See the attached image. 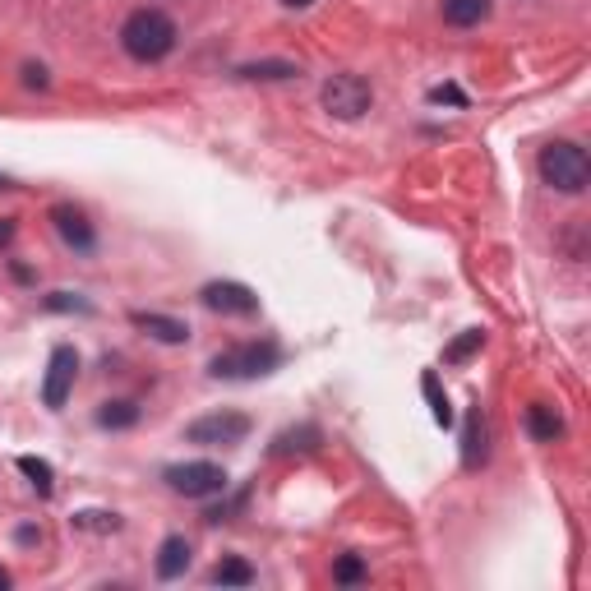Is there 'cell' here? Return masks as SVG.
Returning <instances> with one entry per match:
<instances>
[{"label": "cell", "instance_id": "cell-21", "mask_svg": "<svg viewBox=\"0 0 591 591\" xmlns=\"http://www.w3.org/2000/svg\"><path fill=\"white\" fill-rule=\"evenodd\" d=\"M333 582H342V587H351V582H365V559L361 555H342L338 564H333Z\"/></svg>", "mask_w": 591, "mask_h": 591}, {"label": "cell", "instance_id": "cell-2", "mask_svg": "<svg viewBox=\"0 0 591 591\" xmlns=\"http://www.w3.org/2000/svg\"><path fill=\"white\" fill-rule=\"evenodd\" d=\"M536 171H541V181L550 185V190L582 194L587 190V181H591V157H587V148L573 144V139H555V144L541 148Z\"/></svg>", "mask_w": 591, "mask_h": 591}, {"label": "cell", "instance_id": "cell-18", "mask_svg": "<svg viewBox=\"0 0 591 591\" xmlns=\"http://www.w3.org/2000/svg\"><path fill=\"white\" fill-rule=\"evenodd\" d=\"M241 79H291V74H301V65L291 61H259V65H241Z\"/></svg>", "mask_w": 591, "mask_h": 591}, {"label": "cell", "instance_id": "cell-17", "mask_svg": "<svg viewBox=\"0 0 591 591\" xmlns=\"http://www.w3.org/2000/svg\"><path fill=\"white\" fill-rule=\"evenodd\" d=\"M213 582H218V587H250L254 568L245 564V559H222V564L213 568Z\"/></svg>", "mask_w": 591, "mask_h": 591}, {"label": "cell", "instance_id": "cell-16", "mask_svg": "<svg viewBox=\"0 0 591 591\" xmlns=\"http://www.w3.org/2000/svg\"><path fill=\"white\" fill-rule=\"evenodd\" d=\"M19 471H24L28 481H33L37 495H51V485H56V471H51L47 458H33V453H24V458H19Z\"/></svg>", "mask_w": 591, "mask_h": 591}, {"label": "cell", "instance_id": "cell-22", "mask_svg": "<svg viewBox=\"0 0 591 591\" xmlns=\"http://www.w3.org/2000/svg\"><path fill=\"white\" fill-rule=\"evenodd\" d=\"M74 527H84V531H121V518H116V513H74Z\"/></svg>", "mask_w": 591, "mask_h": 591}, {"label": "cell", "instance_id": "cell-9", "mask_svg": "<svg viewBox=\"0 0 591 591\" xmlns=\"http://www.w3.org/2000/svg\"><path fill=\"white\" fill-rule=\"evenodd\" d=\"M485 458H490V430H485L481 407H471L467 430H462V467L476 471V467H485Z\"/></svg>", "mask_w": 591, "mask_h": 591}, {"label": "cell", "instance_id": "cell-7", "mask_svg": "<svg viewBox=\"0 0 591 591\" xmlns=\"http://www.w3.org/2000/svg\"><path fill=\"white\" fill-rule=\"evenodd\" d=\"M74 374H79V351L74 347H56L47 361V384H42V402H47L51 411H61L65 398H70L74 388Z\"/></svg>", "mask_w": 591, "mask_h": 591}, {"label": "cell", "instance_id": "cell-27", "mask_svg": "<svg viewBox=\"0 0 591 591\" xmlns=\"http://www.w3.org/2000/svg\"><path fill=\"white\" fill-rule=\"evenodd\" d=\"M33 541H42V531H33V527L19 531V545H33Z\"/></svg>", "mask_w": 591, "mask_h": 591}, {"label": "cell", "instance_id": "cell-23", "mask_svg": "<svg viewBox=\"0 0 591 591\" xmlns=\"http://www.w3.org/2000/svg\"><path fill=\"white\" fill-rule=\"evenodd\" d=\"M47 310H88V305L74 301L70 291H56V296H47Z\"/></svg>", "mask_w": 591, "mask_h": 591}, {"label": "cell", "instance_id": "cell-13", "mask_svg": "<svg viewBox=\"0 0 591 591\" xmlns=\"http://www.w3.org/2000/svg\"><path fill=\"white\" fill-rule=\"evenodd\" d=\"M527 430L536 444H555L559 435H564V421H559L555 407H545V402H531L527 407Z\"/></svg>", "mask_w": 591, "mask_h": 591}, {"label": "cell", "instance_id": "cell-12", "mask_svg": "<svg viewBox=\"0 0 591 591\" xmlns=\"http://www.w3.org/2000/svg\"><path fill=\"white\" fill-rule=\"evenodd\" d=\"M185 568H190V541L185 536H167L162 550H157V578H181Z\"/></svg>", "mask_w": 591, "mask_h": 591}, {"label": "cell", "instance_id": "cell-24", "mask_svg": "<svg viewBox=\"0 0 591 591\" xmlns=\"http://www.w3.org/2000/svg\"><path fill=\"white\" fill-rule=\"evenodd\" d=\"M24 84H28V88H47V70H42V65H28V70H24Z\"/></svg>", "mask_w": 591, "mask_h": 591}, {"label": "cell", "instance_id": "cell-4", "mask_svg": "<svg viewBox=\"0 0 591 591\" xmlns=\"http://www.w3.org/2000/svg\"><path fill=\"white\" fill-rule=\"evenodd\" d=\"M250 435V416L241 411H213V416H199L194 425H185V439L204 448H231Z\"/></svg>", "mask_w": 591, "mask_h": 591}, {"label": "cell", "instance_id": "cell-11", "mask_svg": "<svg viewBox=\"0 0 591 591\" xmlns=\"http://www.w3.org/2000/svg\"><path fill=\"white\" fill-rule=\"evenodd\" d=\"M51 218H56V231H61V236H65V245H74V250H84V254L97 245L93 227H88V218H84V213H79V208L61 204V208H56V213H51Z\"/></svg>", "mask_w": 591, "mask_h": 591}, {"label": "cell", "instance_id": "cell-29", "mask_svg": "<svg viewBox=\"0 0 591 591\" xmlns=\"http://www.w3.org/2000/svg\"><path fill=\"white\" fill-rule=\"evenodd\" d=\"M5 587H10V573H5V568H0V591H5Z\"/></svg>", "mask_w": 591, "mask_h": 591}, {"label": "cell", "instance_id": "cell-5", "mask_svg": "<svg viewBox=\"0 0 591 591\" xmlns=\"http://www.w3.org/2000/svg\"><path fill=\"white\" fill-rule=\"evenodd\" d=\"M167 485L185 499H208L227 490V471L218 462H176V467H167Z\"/></svg>", "mask_w": 591, "mask_h": 591}, {"label": "cell", "instance_id": "cell-20", "mask_svg": "<svg viewBox=\"0 0 591 591\" xmlns=\"http://www.w3.org/2000/svg\"><path fill=\"white\" fill-rule=\"evenodd\" d=\"M481 347H485V333H481V328H467V333H462V338L444 351V361H448V365H458V361H467L471 351H481Z\"/></svg>", "mask_w": 591, "mask_h": 591}, {"label": "cell", "instance_id": "cell-28", "mask_svg": "<svg viewBox=\"0 0 591 591\" xmlns=\"http://www.w3.org/2000/svg\"><path fill=\"white\" fill-rule=\"evenodd\" d=\"M291 10H305V5H314V0H287Z\"/></svg>", "mask_w": 591, "mask_h": 591}, {"label": "cell", "instance_id": "cell-10", "mask_svg": "<svg viewBox=\"0 0 591 591\" xmlns=\"http://www.w3.org/2000/svg\"><path fill=\"white\" fill-rule=\"evenodd\" d=\"M130 324H134V328H144L148 338L167 342V347H176V342H185V338H190V324H185V319H171V314H148V310H134V314H130Z\"/></svg>", "mask_w": 591, "mask_h": 591}, {"label": "cell", "instance_id": "cell-15", "mask_svg": "<svg viewBox=\"0 0 591 591\" xmlns=\"http://www.w3.org/2000/svg\"><path fill=\"white\" fill-rule=\"evenodd\" d=\"M134 421H139V402H130V398L102 402V411H97V425H102V430H130Z\"/></svg>", "mask_w": 591, "mask_h": 591}, {"label": "cell", "instance_id": "cell-1", "mask_svg": "<svg viewBox=\"0 0 591 591\" xmlns=\"http://www.w3.org/2000/svg\"><path fill=\"white\" fill-rule=\"evenodd\" d=\"M121 47H125V56H134V61H144V65L162 61V56L176 51V19L167 10H153V5L134 10L121 28Z\"/></svg>", "mask_w": 591, "mask_h": 591}, {"label": "cell", "instance_id": "cell-14", "mask_svg": "<svg viewBox=\"0 0 591 591\" xmlns=\"http://www.w3.org/2000/svg\"><path fill=\"white\" fill-rule=\"evenodd\" d=\"M490 14V0H444V24L453 28H476Z\"/></svg>", "mask_w": 591, "mask_h": 591}, {"label": "cell", "instance_id": "cell-19", "mask_svg": "<svg viewBox=\"0 0 591 591\" xmlns=\"http://www.w3.org/2000/svg\"><path fill=\"white\" fill-rule=\"evenodd\" d=\"M421 388H425V398H430V411H435V425H453V407H448V398L439 393V374H425L421 379Z\"/></svg>", "mask_w": 591, "mask_h": 591}, {"label": "cell", "instance_id": "cell-6", "mask_svg": "<svg viewBox=\"0 0 591 591\" xmlns=\"http://www.w3.org/2000/svg\"><path fill=\"white\" fill-rule=\"evenodd\" d=\"M374 102L370 84H365L361 74H333L324 84V107L338 116V121H356V116H365Z\"/></svg>", "mask_w": 591, "mask_h": 591}, {"label": "cell", "instance_id": "cell-25", "mask_svg": "<svg viewBox=\"0 0 591 591\" xmlns=\"http://www.w3.org/2000/svg\"><path fill=\"white\" fill-rule=\"evenodd\" d=\"M430 102H462L458 88H430Z\"/></svg>", "mask_w": 591, "mask_h": 591}, {"label": "cell", "instance_id": "cell-3", "mask_svg": "<svg viewBox=\"0 0 591 591\" xmlns=\"http://www.w3.org/2000/svg\"><path fill=\"white\" fill-rule=\"evenodd\" d=\"M278 365H282L278 342H245V347L218 351V356L208 361V374H213V379H259V374L278 370Z\"/></svg>", "mask_w": 591, "mask_h": 591}, {"label": "cell", "instance_id": "cell-26", "mask_svg": "<svg viewBox=\"0 0 591 591\" xmlns=\"http://www.w3.org/2000/svg\"><path fill=\"white\" fill-rule=\"evenodd\" d=\"M14 241V218H0V245Z\"/></svg>", "mask_w": 591, "mask_h": 591}, {"label": "cell", "instance_id": "cell-8", "mask_svg": "<svg viewBox=\"0 0 591 591\" xmlns=\"http://www.w3.org/2000/svg\"><path fill=\"white\" fill-rule=\"evenodd\" d=\"M199 296H204V305L213 314H241V319L259 314V296H254L245 282H208Z\"/></svg>", "mask_w": 591, "mask_h": 591}]
</instances>
